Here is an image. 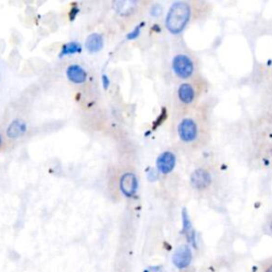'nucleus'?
I'll return each instance as SVG.
<instances>
[{
	"label": "nucleus",
	"instance_id": "obj_3",
	"mask_svg": "<svg viewBox=\"0 0 272 272\" xmlns=\"http://www.w3.org/2000/svg\"><path fill=\"white\" fill-rule=\"evenodd\" d=\"M179 138L186 144L193 142L199 135V129L197 122L192 118H183L178 125Z\"/></svg>",
	"mask_w": 272,
	"mask_h": 272
},
{
	"label": "nucleus",
	"instance_id": "obj_17",
	"mask_svg": "<svg viewBox=\"0 0 272 272\" xmlns=\"http://www.w3.org/2000/svg\"><path fill=\"white\" fill-rule=\"evenodd\" d=\"M159 171L157 169H153V168H150V169L148 170V180L151 181V182H154V181H157L159 179Z\"/></svg>",
	"mask_w": 272,
	"mask_h": 272
},
{
	"label": "nucleus",
	"instance_id": "obj_19",
	"mask_svg": "<svg viewBox=\"0 0 272 272\" xmlns=\"http://www.w3.org/2000/svg\"><path fill=\"white\" fill-rule=\"evenodd\" d=\"M101 81H102V85H103V88L105 89H108L109 87V84H111V81H109V78L108 77V75L103 74L101 76Z\"/></svg>",
	"mask_w": 272,
	"mask_h": 272
},
{
	"label": "nucleus",
	"instance_id": "obj_7",
	"mask_svg": "<svg viewBox=\"0 0 272 272\" xmlns=\"http://www.w3.org/2000/svg\"><path fill=\"white\" fill-rule=\"evenodd\" d=\"M177 165L176 154L171 151L162 152L155 161L157 170L162 174H169L173 171Z\"/></svg>",
	"mask_w": 272,
	"mask_h": 272
},
{
	"label": "nucleus",
	"instance_id": "obj_4",
	"mask_svg": "<svg viewBox=\"0 0 272 272\" xmlns=\"http://www.w3.org/2000/svg\"><path fill=\"white\" fill-rule=\"evenodd\" d=\"M192 262V251L190 245H181L172 255V264L179 270H184L190 266Z\"/></svg>",
	"mask_w": 272,
	"mask_h": 272
},
{
	"label": "nucleus",
	"instance_id": "obj_21",
	"mask_svg": "<svg viewBox=\"0 0 272 272\" xmlns=\"http://www.w3.org/2000/svg\"><path fill=\"white\" fill-rule=\"evenodd\" d=\"M265 272H272V265L271 266H269L266 270H265Z\"/></svg>",
	"mask_w": 272,
	"mask_h": 272
},
{
	"label": "nucleus",
	"instance_id": "obj_10",
	"mask_svg": "<svg viewBox=\"0 0 272 272\" xmlns=\"http://www.w3.org/2000/svg\"><path fill=\"white\" fill-rule=\"evenodd\" d=\"M26 132H27V124L21 118H15L11 121L6 129V136L11 139H17L24 136Z\"/></svg>",
	"mask_w": 272,
	"mask_h": 272
},
{
	"label": "nucleus",
	"instance_id": "obj_12",
	"mask_svg": "<svg viewBox=\"0 0 272 272\" xmlns=\"http://www.w3.org/2000/svg\"><path fill=\"white\" fill-rule=\"evenodd\" d=\"M105 46V37H103L102 34L97 33V32H94V33L89 34L86 40H85V48L90 54H96L99 53V51Z\"/></svg>",
	"mask_w": 272,
	"mask_h": 272
},
{
	"label": "nucleus",
	"instance_id": "obj_13",
	"mask_svg": "<svg viewBox=\"0 0 272 272\" xmlns=\"http://www.w3.org/2000/svg\"><path fill=\"white\" fill-rule=\"evenodd\" d=\"M136 1H126V0H120V1H114L113 8L118 13L120 16H130L136 10Z\"/></svg>",
	"mask_w": 272,
	"mask_h": 272
},
{
	"label": "nucleus",
	"instance_id": "obj_2",
	"mask_svg": "<svg viewBox=\"0 0 272 272\" xmlns=\"http://www.w3.org/2000/svg\"><path fill=\"white\" fill-rule=\"evenodd\" d=\"M171 68L173 74L180 79H189L195 73V64L189 55L177 54L172 59Z\"/></svg>",
	"mask_w": 272,
	"mask_h": 272
},
{
	"label": "nucleus",
	"instance_id": "obj_6",
	"mask_svg": "<svg viewBox=\"0 0 272 272\" xmlns=\"http://www.w3.org/2000/svg\"><path fill=\"white\" fill-rule=\"evenodd\" d=\"M190 181L193 189L197 190H203L211 186L213 178L209 170L204 169V168H198V169H195L191 172Z\"/></svg>",
	"mask_w": 272,
	"mask_h": 272
},
{
	"label": "nucleus",
	"instance_id": "obj_14",
	"mask_svg": "<svg viewBox=\"0 0 272 272\" xmlns=\"http://www.w3.org/2000/svg\"><path fill=\"white\" fill-rule=\"evenodd\" d=\"M81 53H82L81 44L79 42L73 41V42H68V43H65V44L63 45L62 48H61L59 56L63 57V56L73 55V54H81Z\"/></svg>",
	"mask_w": 272,
	"mask_h": 272
},
{
	"label": "nucleus",
	"instance_id": "obj_8",
	"mask_svg": "<svg viewBox=\"0 0 272 272\" xmlns=\"http://www.w3.org/2000/svg\"><path fill=\"white\" fill-rule=\"evenodd\" d=\"M182 233L185 236L187 243L192 248H198L197 243V233L195 228H193L190 217L189 215V212L186 209L182 210Z\"/></svg>",
	"mask_w": 272,
	"mask_h": 272
},
{
	"label": "nucleus",
	"instance_id": "obj_18",
	"mask_svg": "<svg viewBox=\"0 0 272 272\" xmlns=\"http://www.w3.org/2000/svg\"><path fill=\"white\" fill-rule=\"evenodd\" d=\"M79 13H80V9L78 8L77 5L73 6V8H71L70 11H69V19H70V21H71V22L75 21L76 17H77V15L79 14Z\"/></svg>",
	"mask_w": 272,
	"mask_h": 272
},
{
	"label": "nucleus",
	"instance_id": "obj_9",
	"mask_svg": "<svg viewBox=\"0 0 272 272\" xmlns=\"http://www.w3.org/2000/svg\"><path fill=\"white\" fill-rule=\"evenodd\" d=\"M67 79L74 84H83L87 80V73L82 66L78 64H71L66 68Z\"/></svg>",
	"mask_w": 272,
	"mask_h": 272
},
{
	"label": "nucleus",
	"instance_id": "obj_5",
	"mask_svg": "<svg viewBox=\"0 0 272 272\" xmlns=\"http://www.w3.org/2000/svg\"><path fill=\"white\" fill-rule=\"evenodd\" d=\"M119 189L126 198H134L138 190V179L133 172H126L119 180Z\"/></svg>",
	"mask_w": 272,
	"mask_h": 272
},
{
	"label": "nucleus",
	"instance_id": "obj_1",
	"mask_svg": "<svg viewBox=\"0 0 272 272\" xmlns=\"http://www.w3.org/2000/svg\"><path fill=\"white\" fill-rule=\"evenodd\" d=\"M191 17V8L186 1L173 2L167 12L165 26L169 33L181 34L189 25Z\"/></svg>",
	"mask_w": 272,
	"mask_h": 272
},
{
	"label": "nucleus",
	"instance_id": "obj_20",
	"mask_svg": "<svg viewBox=\"0 0 272 272\" xmlns=\"http://www.w3.org/2000/svg\"><path fill=\"white\" fill-rule=\"evenodd\" d=\"M162 266H151L148 267L144 272H162Z\"/></svg>",
	"mask_w": 272,
	"mask_h": 272
},
{
	"label": "nucleus",
	"instance_id": "obj_22",
	"mask_svg": "<svg viewBox=\"0 0 272 272\" xmlns=\"http://www.w3.org/2000/svg\"><path fill=\"white\" fill-rule=\"evenodd\" d=\"M1 145H2V136L0 134V147H1Z\"/></svg>",
	"mask_w": 272,
	"mask_h": 272
},
{
	"label": "nucleus",
	"instance_id": "obj_15",
	"mask_svg": "<svg viewBox=\"0 0 272 272\" xmlns=\"http://www.w3.org/2000/svg\"><path fill=\"white\" fill-rule=\"evenodd\" d=\"M144 26H145L144 22L138 24V25H136L135 27H134V29L132 31L129 32V33L126 35L127 40L128 41H134V40H136V38H138L140 33H141L142 28H144Z\"/></svg>",
	"mask_w": 272,
	"mask_h": 272
},
{
	"label": "nucleus",
	"instance_id": "obj_11",
	"mask_svg": "<svg viewBox=\"0 0 272 272\" xmlns=\"http://www.w3.org/2000/svg\"><path fill=\"white\" fill-rule=\"evenodd\" d=\"M178 98L183 105H191L196 99V90L190 83H182L178 88Z\"/></svg>",
	"mask_w": 272,
	"mask_h": 272
},
{
	"label": "nucleus",
	"instance_id": "obj_23",
	"mask_svg": "<svg viewBox=\"0 0 272 272\" xmlns=\"http://www.w3.org/2000/svg\"><path fill=\"white\" fill-rule=\"evenodd\" d=\"M269 229H270V232H271V234H272V221L270 222V225H269Z\"/></svg>",
	"mask_w": 272,
	"mask_h": 272
},
{
	"label": "nucleus",
	"instance_id": "obj_16",
	"mask_svg": "<svg viewBox=\"0 0 272 272\" xmlns=\"http://www.w3.org/2000/svg\"><path fill=\"white\" fill-rule=\"evenodd\" d=\"M162 13H163V6H162L161 4L159 3H155L151 6L150 9V15L152 17H160L162 15Z\"/></svg>",
	"mask_w": 272,
	"mask_h": 272
}]
</instances>
